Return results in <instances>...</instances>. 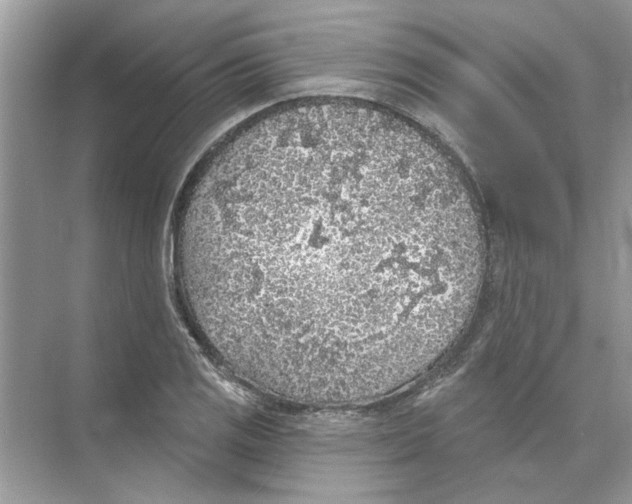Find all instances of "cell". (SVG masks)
Wrapping results in <instances>:
<instances>
[{
  "label": "cell",
  "instance_id": "6da1fadb",
  "mask_svg": "<svg viewBox=\"0 0 632 504\" xmlns=\"http://www.w3.org/2000/svg\"><path fill=\"white\" fill-rule=\"evenodd\" d=\"M193 319L235 374L311 405L415 378L475 305L483 249L448 160L353 104L289 109L223 144L177 223Z\"/></svg>",
  "mask_w": 632,
  "mask_h": 504
}]
</instances>
